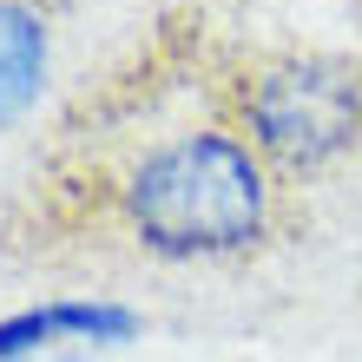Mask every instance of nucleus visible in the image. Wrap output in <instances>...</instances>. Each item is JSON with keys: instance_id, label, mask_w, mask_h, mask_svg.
Returning a JSON list of instances; mask_svg holds the SVG:
<instances>
[{"instance_id": "obj_3", "label": "nucleus", "mask_w": 362, "mask_h": 362, "mask_svg": "<svg viewBox=\"0 0 362 362\" xmlns=\"http://www.w3.org/2000/svg\"><path fill=\"white\" fill-rule=\"evenodd\" d=\"M139 316L125 303H40L0 323V362H27L59 343H132Z\"/></svg>"}, {"instance_id": "obj_2", "label": "nucleus", "mask_w": 362, "mask_h": 362, "mask_svg": "<svg viewBox=\"0 0 362 362\" xmlns=\"http://www.w3.org/2000/svg\"><path fill=\"white\" fill-rule=\"evenodd\" d=\"M230 132L276 172H316L362 139V53L284 47L250 53L224 79Z\"/></svg>"}, {"instance_id": "obj_4", "label": "nucleus", "mask_w": 362, "mask_h": 362, "mask_svg": "<svg viewBox=\"0 0 362 362\" xmlns=\"http://www.w3.org/2000/svg\"><path fill=\"white\" fill-rule=\"evenodd\" d=\"M47 86V20L20 0H0V125H13Z\"/></svg>"}, {"instance_id": "obj_1", "label": "nucleus", "mask_w": 362, "mask_h": 362, "mask_svg": "<svg viewBox=\"0 0 362 362\" xmlns=\"http://www.w3.org/2000/svg\"><path fill=\"white\" fill-rule=\"evenodd\" d=\"M119 211L152 257H230L270 224V165L238 132H178L125 172Z\"/></svg>"}]
</instances>
